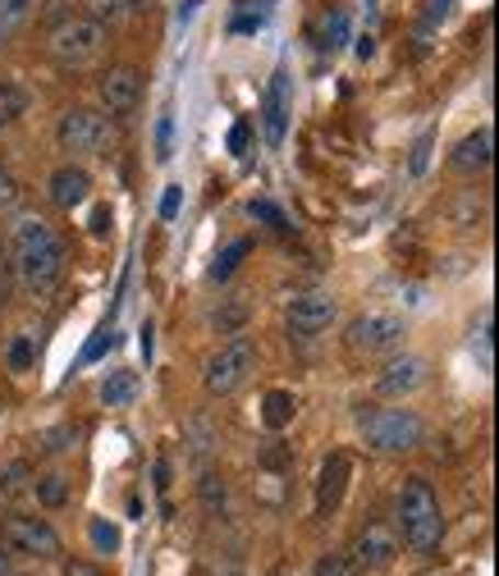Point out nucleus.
I'll return each instance as SVG.
<instances>
[{"label":"nucleus","instance_id":"29","mask_svg":"<svg viewBox=\"0 0 499 576\" xmlns=\"http://www.w3.org/2000/svg\"><path fill=\"white\" fill-rule=\"evenodd\" d=\"M311 576H358V567H353L349 558H334V554H326V558H317V567H311Z\"/></svg>","mask_w":499,"mask_h":576},{"label":"nucleus","instance_id":"26","mask_svg":"<svg viewBox=\"0 0 499 576\" xmlns=\"http://www.w3.org/2000/svg\"><path fill=\"white\" fill-rule=\"evenodd\" d=\"M197 489H202V504L212 508V512H220V508H225V481L216 476V471H206Z\"/></svg>","mask_w":499,"mask_h":576},{"label":"nucleus","instance_id":"31","mask_svg":"<svg viewBox=\"0 0 499 576\" xmlns=\"http://www.w3.org/2000/svg\"><path fill=\"white\" fill-rule=\"evenodd\" d=\"M252 216H257V220H266V224H275V229H288L284 211H280V206H271V201H252Z\"/></svg>","mask_w":499,"mask_h":576},{"label":"nucleus","instance_id":"17","mask_svg":"<svg viewBox=\"0 0 499 576\" xmlns=\"http://www.w3.org/2000/svg\"><path fill=\"white\" fill-rule=\"evenodd\" d=\"M33 14H37V0H0V46L29 28Z\"/></svg>","mask_w":499,"mask_h":576},{"label":"nucleus","instance_id":"34","mask_svg":"<svg viewBox=\"0 0 499 576\" xmlns=\"http://www.w3.org/2000/svg\"><path fill=\"white\" fill-rule=\"evenodd\" d=\"M248 142H252V128L248 124H234L229 128V151L234 155H248Z\"/></svg>","mask_w":499,"mask_h":576},{"label":"nucleus","instance_id":"8","mask_svg":"<svg viewBox=\"0 0 499 576\" xmlns=\"http://www.w3.org/2000/svg\"><path fill=\"white\" fill-rule=\"evenodd\" d=\"M252 371H257V348L248 338H234V344H225L206 361V389H212V394H234Z\"/></svg>","mask_w":499,"mask_h":576},{"label":"nucleus","instance_id":"40","mask_svg":"<svg viewBox=\"0 0 499 576\" xmlns=\"http://www.w3.org/2000/svg\"><path fill=\"white\" fill-rule=\"evenodd\" d=\"M19 201V188H14V178L0 170V206H14Z\"/></svg>","mask_w":499,"mask_h":576},{"label":"nucleus","instance_id":"15","mask_svg":"<svg viewBox=\"0 0 499 576\" xmlns=\"http://www.w3.org/2000/svg\"><path fill=\"white\" fill-rule=\"evenodd\" d=\"M92 193V178L83 165H60L50 174V201L60 206V211H73V206H83Z\"/></svg>","mask_w":499,"mask_h":576},{"label":"nucleus","instance_id":"2","mask_svg":"<svg viewBox=\"0 0 499 576\" xmlns=\"http://www.w3.org/2000/svg\"><path fill=\"white\" fill-rule=\"evenodd\" d=\"M399 535L412 554H431V549L444 540L440 499H435L431 481H422V476L404 481V489H399Z\"/></svg>","mask_w":499,"mask_h":576},{"label":"nucleus","instance_id":"6","mask_svg":"<svg viewBox=\"0 0 499 576\" xmlns=\"http://www.w3.org/2000/svg\"><path fill=\"white\" fill-rule=\"evenodd\" d=\"M0 540H5L14 554H29V558H60V535L46 517H23L10 512L5 527H0Z\"/></svg>","mask_w":499,"mask_h":576},{"label":"nucleus","instance_id":"13","mask_svg":"<svg viewBox=\"0 0 499 576\" xmlns=\"http://www.w3.org/2000/svg\"><path fill=\"white\" fill-rule=\"evenodd\" d=\"M261 128H266V142L280 147L288 134V73L280 69L266 88V101H261Z\"/></svg>","mask_w":499,"mask_h":576},{"label":"nucleus","instance_id":"37","mask_svg":"<svg viewBox=\"0 0 499 576\" xmlns=\"http://www.w3.org/2000/svg\"><path fill=\"white\" fill-rule=\"evenodd\" d=\"M450 5H454V0H427V23H422V28H435V23L450 14Z\"/></svg>","mask_w":499,"mask_h":576},{"label":"nucleus","instance_id":"3","mask_svg":"<svg viewBox=\"0 0 499 576\" xmlns=\"http://www.w3.org/2000/svg\"><path fill=\"white\" fill-rule=\"evenodd\" d=\"M101 50H106V28L88 14H65L56 28H50V56H56L65 69L97 65Z\"/></svg>","mask_w":499,"mask_h":576},{"label":"nucleus","instance_id":"25","mask_svg":"<svg viewBox=\"0 0 499 576\" xmlns=\"http://www.w3.org/2000/svg\"><path fill=\"white\" fill-rule=\"evenodd\" d=\"M29 489V462H10L5 471H0V494L5 499H14V494Z\"/></svg>","mask_w":499,"mask_h":576},{"label":"nucleus","instance_id":"36","mask_svg":"<svg viewBox=\"0 0 499 576\" xmlns=\"http://www.w3.org/2000/svg\"><path fill=\"white\" fill-rule=\"evenodd\" d=\"M261 23H266V10H257V14H239V19L229 23V28H234V33H257Z\"/></svg>","mask_w":499,"mask_h":576},{"label":"nucleus","instance_id":"5","mask_svg":"<svg viewBox=\"0 0 499 576\" xmlns=\"http://www.w3.org/2000/svg\"><path fill=\"white\" fill-rule=\"evenodd\" d=\"M56 138H60V147L73 151V155H106V147H111L115 134H111V119H106V115H97V111H88V106H73V111L60 115Z\"/></svg>","mask_w":499,"mask_h":576},{"label":"nucleus","instance_id":"32","mask_svg":"<svg viewBox=\"0 0 499 576\" xmlns=\"http://www.w3.org/2000/svg\"><path fill=\"white\" fill-rule=\"evenodd\" d=\"M472 344H477L481 348V366H486V371H490V311H486V316H481V325H477V338H472Z\"/></svg>","mask_w":499,"mask_h":576},{"label":"nucleus","instance_id":"43","mask_svg":"<svg viewBox=\"0 0 499 576\" xmlns=\"http://www.w3.org/2000/svg\"><path fill=\"white\" fill-rule=\"evenodd\" d=\"M65 576H106V572L92 567V563H83V558H73V563H65Z\"/></svg>","mask_w":499,"mask_h":576},{"label":"nucleus","instance_id":"7","mask_svg":"<svg viewBox=\"0 0 499 576\" xmlns=\"http://www.w3.org/2000/svg\"><path fill=\"white\" fill-rule=\"evenodd\" d=\"M404 554V540L385 521H366V527L353 535V567L358 572H389Z\"/></svg>","mask_w":499,"mask_h":576},{"label":"nucleus","instance_id":"35","mask_svg":"<svg viewBox=\"0 0 499 576\" xmlns=\"http://www.w3.org/2000/svg\"><path fill=\"white\" fill-rule=\"evenodd\" d=\"M179 201H183V188H179V183H170L166 197H161V220H174V216H179Z\"/></svg>","mask_w":499,"mask_h":576},{"label":"nucleus","instance_id":"1","mask_svg":"<svg viewBox=\"0 0 499 576\" xmlns=\"http://www.w3.org/2000/svg\"><path fill=\"white\" fill-rule=\"evenodd\" d=\"M10 256H14L10 261L14 275L23 279L29 293H50V288L60 284V275H65V247L56 239V229H50L46 220H37V216L14 224Z\"/></svg>","mask_w":499,"mask_h":576},{"label":"nucleus","instance_id":"10","mask_svg":"<svg viewBox=\"0 0 499 576\" xmlns=\"http://www.w3.org/2000/svg\"><path fill=\"white\" fill-rule=\"evenodd\" d=\"M101 101H106V111L111 115H134L138 111V101H143V73L134 65H115L101 73Z\"/></svg>","mask_w":499,"mask_h":576},{"label":"nucleus","instance_id":"39","mask_svg":"<svg viewBox=\"0 0 499 576\" xmlns=\"http://www.w3.org/2000/svg\"><path fill=\"white\" fill-rule=\"evenodd\" d=\"M65 439H73V426L50 430V435H46V453H60V449H65Z\"/></svg>","mask_w":499,"mask_h":576},{"label":"nucleus","instance_id":"28","mask_svg":"<svg viewBox=\"0 0 499 576\" xmlns=\"http://www.w3.org/2000/svg\"><path fill=\"white\" fill-rule=\"evenodd\" d=\"M92 544L101 549V554H115V549H120V527H111V521H92Z\"/></svg>","mask_w":499,"mask_h":576},{"label":"nucleus","instance_id":"16","mask_svg":"<svg viewBox=\"0 0 499 576\" xmlns=\"http://www.w3.org/2000/svg\"><path fill=\"white\" fill-rule=\"evenodd\" d=\"M490 147H495V138H490V128H477V134H467L458 147H454V170L458 174H477V170H486L490 165Z\"/></svg>","mask_w":499,"mask_h":576},{"label":"nucleus","instance_id":"45","mask_svg":"<svg viewBox=\"0 0 499 576\" xmlns=\"http://www.w3.org/2000/svg\"><path fill=\"white\" fill-rule=\"evenodd\" d=\"M197 5H202V0H189V5H183V10H179V23H189V19L197 14Z\"/></svg>","mask_w":499,"mask_h":576},{"label":"nucleus","instance_id":"27","mask_svg":"<svg viewBox=\"0 0 499 576\" xmlns=\"http://www.w3.org/2000/svg\"><path fill=\"white\" fill-rule=\"evenodd\" d=\"M174 155V119L161 115V124H156V161H170Z\"/></svg>","mask_w":499,"mask_h":576},{"label":"nucleus","instance_id":"9","mask_svg":"<svg viewBox=\"0 0 499 576\" xmlns=\"http://www.w3.org/2000/svg\"><path fill=\"white\" fill-rule=\"evenodd\" d=\"M404 344V321L389 316V311H366L349 325V348L358 353H389Z\"/></svg>","mask_w":499,"mask_h":576},{"label":"nucleus","instance_id":"19","mask_svg":"<svg viewBox=\"0 0 499 576\" xmlns=\"http://www.w3.org/2000/svg\"><path fill=\"white\" fill-rule=\"evenodd\" d=\"M344 42H349V14L344 10H326L321 14V28H317V46L334 56Z\"/></svg>","mask_w":499,"mask_h":576},{"label":"nucleus","instance_id":"22","mask_svg":"<svg viewBox=\"0 0 499 576\" xmlns=\"http://www.w3.org/2000/svg\"><path fill=\"white\" fill-rule=\"evenodd\" d=\"M33 494H37V504H42V508H65V499H69V481L60 476V471H50V476H37Z\"/></svg>","mask_w":499,"mask_h":576},{"label":"nucleus","instance_id":"38","mask_svg":"<svg viewBox=\"0 0 499 576\" xmlns=\"http://www.w3.org/2000/svg\"><path fill=\"white\" fill-rule=\"evenodd\" d=\"M106 344H111V330H97V338H92V344L83 348V361H97L101 353H106Z\"/></svg>","mask_w":499,"mask_h":576},{"label":"nucleus","instance_id":"23","mask_svg":"<svg viewBox=\"0 0 499 576\" xmlns=\"http://www.w3.org/2000/svg\"><path fill=\"white\" fill-rule=\"evenodd\" d=\"M88 19H97L101 28H106V23H120L128 10H138V0H88Z\"/></svg>","mask_w":499,"mask_h":576},{"label":"nucleus","instance_id":"20","mask_svg":"<svg viewBox=\"0 0 499 576\" xmlns=\"http://www.w3.org/2000/svg\"><path fill=\"white\" fill-rule=\"evenodd\" d=\"M294 412H298L294 394H284V389H271V394H266V407H261V422H266L271 430H284L288 422H294Z\"/></svg>","mask_w":499,"mask_h":576},{"label":"nucleus","instance_id":"14","mask_svg":"<svg viewBox=\"0 0 499 576\" xmlns=\"http://www.w3.org/2000/svg\"><path fill=\"white\" fill-rule=\"evenodd\" d=\"M422 384H427V361L422 357H394L381 371V380H376V389L385 399H404V394H412V389H422Z\"/></svg>","mask_w":499,"mask_h":576},{"label":"nucleus","instance_id":"18","mask_svg":"<svg viewBox=\"0 0 499 576\" xmlns=\"http://www.w3.org/2000/svg\"><path fill=\"white\" fill-rule=\"evenodd\" d=\"M134 399H138V376L134 371H111L106 380H101V403L124 407V403H134Z\"/></svg>","mask_w":499,"mask_h":576},{"label":"nucleus","instance_id":"24","mask_svg":"<svg viewBox=\"0 0 499 576\" xmlns=\"http://www.w3.org/2000/svg\"><path fill=\"white\" fill-rule=\"evenodd\" d=\"M252 252V243L248 239H239V243H229L220 256H216V266H212V279H229L234 270H239V261Z\"/></svg>","mask_w":499,"mask_h":576},{"label":"nucleus","instance_id":"41","mask_svg":"<svg viewBox=\"0 0 499 576\" xmlns=\"http://www.w3.org/2000/svg\"><path fill=\"white\" fill-rule=\"evenodd\" d=\"M92 233L101 239V233H111V206H97L92 211Z\"/></svg>","mask_w":499,"mask_h":576},{"label":"nucleus","instance_id":"42","mask_svg":"<svg viewBox=\"0 0 499 576\" xmlns=\"http://www.w3.org/2000/svg\"><path fill=\"white\" fill-rule=\"evenodd\" d=\"M5 293H10V252L0 243V302H5Z\"/></svg>","mask_w":499,"mask_h":576},{"label":"nucleus","instance_id":"11","mask_svg":"<svg viewBox=\"0 0 499 576\" xmlns=\"http://www.w3.org/2000/svg\"><path fill=\"white\" fill-rule=\"evenodd\" d=\"M334 298L330 293H303L294 298V307H288V330H294L298 338H317L321 330H330L334 321Z\"/></svg>","mask_w":499,"mask_h":576},{"label":"nucleus","instance_id":"4","mask_svg":"<svg viewBox=\"0 0 499 576\" xmlns=\"http://www.w3.org/2000/svg\"><path fill=\"white\" fill-rule=\"evenodd\" d=\"M362 435L376 453H412L422 443V416L408 407H376L362 416Z\"/></svg>","mask_w":499,"mask_h":576},{"label":"nucleus","instance_id":"46","mask_svg":"<svg viewBox=\"0 0 499 576\" xmlns=\"http://www.w3.org/2000/svg\"><path fill=\"white\" fill-rule=\"evenodd\" d=\"M0 412H5V407H0Z\"/></svg>","mask_w":499,"mask_h":576},{"label":"nucleus","instance_id":"30","mask_svg":"<svg viewBox=\"0 0 499 576\" xmlns=\"http://www.w3.org/2000/svg\"><path fill=\"white\" fill-rule=\"evenodd\" d=\"M431 147H435V134H422V138H417V147H412V174H422L427 165H431Z\"/></svg>","mask_w":499,"mask_h":576},{"label":"nucleus","instance_id":"33","mask_svg":"<svg viewBox=\"0 0 499 576\" xmlns=\"http://www.w3.org/2000/svg\"><path fill=\"white\" fill-rule=\"evenodd\" d=\"M10 366H14V371H29V366H33V344H29V338H19V344L10 348Z\"/></svg>","mask_w":499,"mask_h":576},{"label":"nucleus","instance_id":"12","mask_svg":"<svg viewBox=\"0 0 499 576\" xmlns=\"http://www.w3.org/2000/svg\"><path fill=\"white\" fill-rule=\"evenodd\" d=\"M349 476H353L349 453H330V458H326V466H321V481H317V512H321V517H330L339 504H344Z\"/></svg>","mask_w":499,"mask_h":576},{"label":"nucleus","instance_id":"44","mask_svg":"<svg viewBox=\"0 0 499 576\" xmlns=\"http://www.w3.org/2000/svg\"><path fill=\"white\" fill-rule=\"evenodd\" d=\"M138 344H143V357H151V348H156V338H151V325H143V338H138Z\"/></svg>","mask_w":499,"mask_h":576},{"label":"nucleus","instance_id":"21","mask_svg":"<svg viewBox=\"0 0 499 576\" xmlns=\"http://www.w3.org/2000/svg\"><path fill=\"white\" fill-rule=\"evenodd\" d=\"M19 115H29V92L19 83H0V128L19 124Z\"/></svg>","mask_w":499,"mask_h":576}]
</instances>
